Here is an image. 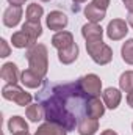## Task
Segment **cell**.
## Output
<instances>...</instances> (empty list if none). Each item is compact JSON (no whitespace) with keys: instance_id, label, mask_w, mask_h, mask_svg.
Masks as SVG:
<instances>
[{"instance_id":"obj_1","label":"cell","mask_w":133,"mask_h":135,"mask_svg":"<svg viewBox=\"0 0 133 135\" xmlns=\"http://www.w3.org/2000/svg\"><path fill=\"white\" fill-rule=\"evenodd\" d=\"M89 98L81 90L78 80L72 83L44 82V86L36 93V101L42 105L47 123L58 124L67 132L75 131L80 121L86 118Z\"/></svg>"},{"instance_id":"obj_2","label":"cell","mask_w":133,"mask_h":135,"mask_svg":"<svg viewBox=\"0 0 133 135\" xmlns=\"http://www.w3.org/2000/svg\"><path fill=\"white\" fill-rule=\"evenodd\" d=\"M27 60H28L30 69L44 79L47 74V69H49L47 47L44 44H34L33 47H30L27 50Z\"/></svg>"},{"instance_id":"obj_3","label":"cell","mask_w":133,"mask_h":135,"mask_svg":"<svg viewBox=\"0 0 133 135\" xmlns=\"http://www.w3.org/2000/svg\"><path fill=\"white\" fill-rule=\"evenodd\" d=\"M86 50H88V55L93 58V61H96L97 65H108L113 58L111 47L105 44L102 39L86 42Z\"/></svg>"},{"instance_id":"obj_4","label":"cell","mask_w":133,"mask_h":135,"mask_svg":"<svg viewBox=\"0 0 133 135\" xmlns=\"http://www.w3.org/2000/svg\"><path fill=\"white\" fill-rule=\"evenodd\" d=\"M2 96L6 101H13L14 104L21 105V107L30 105V102H32V94L25 93L21 86L13 85V83H8V85H5L2 88Z\"/></svg>"},{"instance_id":"obj_5","label":"cell","mask_w":133,"mask_h":135,"mask_svg":"<svg viewBox=\"0 0 133 135\" xmlns=\"http://www.w3.org/2000/svg\"><path fill=\"white\" fill-rule=\"evenodd\" d=\"M78 83H80L81 90L91 98H97L100 94V91H102V80L96 74H88V75L80 77Z\"/></svg>"},{"instance_id":"obj_6","label":"cell","mask_w":133,"mask_h":135,"mask_svg":"<svg viewBox=\"0 0 133 135\" xmlns=\"http://www.w3.org/2000/svg\"><path fill=\"white\" fill-rule=\"evenodd\" d=\"M127 33H129V24L122 19H113L106 27V35L113 41L122 39Z\"/></svg>"},{"instance_id":"obj_7","label":"cell","mask_w":133,"mask_h":135,"mask_svg":"<svg viewBox=\"0 0 133 135\" xmlns=\"http://www.w3.org/2000/svg\"><path fill=\"white\" fill-rule=\"evenodd\" d=\"M67 22H69L67 16L64 13H61V11H52V13H49V16H47V27H49L50 30H55V32L64 30L66 25H67Z\"/></svg>"},{"instance_id":"obj_8","label":"cell","mask_w":133,"mask_h":135,"mask_svg":"<svg viewBox=\"0 0 133 135\" xmlns=\"http://www.w3.org/2000/svg\"><path fill=\"white\" fill-rule=\"evenodd\" d=\"M21 17H22V6L11 5V6H8V8L5 9V13H3V24H5L6 27L13 28V27H16V25L19 24Z\"/></svg>"},{"instance_id":"obj_9","label":"cell","mask_w":133,"mask_h":135,"mask_svg":"<svg viewBox=\"0 0 133 135\" xmlns=\"http://www.w3.org/2000/svg\"><path fill=\"white\" fill-rule=\"evenodd\" d=\"M81 35L86 39V42H89V41H100L102 36H103V28L100 27L99 24L89 22V24H85L81 27Z\"/></svg>"},{"instance_id":"obj_10","label":"cell","mask_w":133,"mask_h":135,"mask_svg":"<svg viewBox=\"0 0 133 135\" xmlns=\"http://www.w3.org/2000/svg\"><path fill=\"white\" fill-rule=\"evenodd\" d=\"M0 77L6 82V83H13L16 85L21 79V74H19V69L14 63H5L2 69H0Z\"/></svg>"},{"instance_id":"obj_11","label":"cell","mask_w":133,"mask_h":135,"mask_svg":"<svg viewBox=\"0 0 133 135\" xmlns=\"http://www.w3.org/2000/svg\"><path fill=\"white\" fill-rule=\"evenodd\" d=\"M74 44V36L70 32H66V30H61V32H57L52 38V46L58 50H63L69 46Z\"/></svg>"},{"instance_id":"obj_12","label":"cell","mask_w":133,"mask_h":135,"mask_svg":"<svg viewBox=\"0 0 133 135\" xmlns=\"http://www.w3.org/2000/svg\"><path fill=\"white\" fill-rule=\"evenodd\" d=\"M11 42H13V46L17 47V49H25V47L30 49V47H33L34 44H36V39H33L30 35H27L24 30H21V32L13 33Z\"/></svg>"},{"instance_id":"obj_13","label":"cell","mask_w":133,"mask_h":135,"mask_svg":"<svg viewBox=\"0 0 133 135\" xmlns=\"http://www.w3.org/2000/svg\"><path fill=\"white\" fill-rule=\"evenodd\" d=\"M102 96H103V102H105V105H106L108 108H111V110L117 108L119 104H121V99H122L121 91L116 90V88H106V90L102 93Z\"/></svg>"},{"instance_id":"obj_14","label":"cell","mask_w":133,"mask_h":135,"mask_svg":"<svg viewBox=\"0 0 133 135\" xmlns=\"http://www.w3.org/2000/svg\"><path fill=\"white\" fill-rule=\"evenodd\" d=\"M97 129H99V119L89 118V116L83 118V119L80 121L78 127H77V131H78L80 135H94Z\"/></svg>"},{"instance_id":"obj_15","label":"cell","mask_w":133,"mask_h":135,"mask_svg":"<svg viewBox=\"0 0 133 135\" xmlns=\"http://www.w3.org/2000/svg\"><path fill=\"white\" fill-rule=\"evenodd\" d=\"M105 113V105L100 102L99 98H89L88 101V108H86V116L99 119Z\"/></svg>"},{"instance_id":"obj_16","label":"cell","mask_w":133,"mask_h":135,"mask_svg":"<svg viewBox=\"0 0 133 135\" xmlns=\"http://www.w3.org/2000/svg\"><path fill=\"white\" fill-rule=\"evenodd\" d=\"M78 58V46L74 42L72 46H69L63 50H58V60L63 65H70Z\"/></svg>"},{"instance_id":"obj_17","label":"cell","mask_w":133,"mask_h":135,"mask_svg":"<svg viewBox=\"0 0 133 135\" xmlns=\"http://www.w3.org/2000/svg\"><path fill=\"white\" fill-rule=\"evenodd\" d=\"M42 77L38 75L32 69H25L22 74H21V82L27 86V88H38L41 83H42Z\"/></svg>"},{"instance_id":"obj_18","label":"cell","mask_w":133,"mask_h":135,"mask_svg":"<svg viewBox=\"0 0 133 135\" xmlns=\"http://www.w3.org/2000/svg\"><path fill=\"white\" fill-rule=\"evenodd\" d=\"M8 131L11 132V135L24 134V132H28V124L22 116H13L8 121Z\"/></svg>"},{"instance_id":"obj_19","label":"cell","mask_w":133,"mask_h":135,"mask_svg":"<svg viewBox=\"0 0 133 135\" xmlns=\"http://www.w3.org/2000/svg\"><path fill=\"white\" fill-rule=\"evenodd\" d=\"M34 135H67V131L64 127L53 124V123H44L42 126L38 127Z\"/></svg>"},{"instance_id":"obj_20","label":"cell","mask_w":133,"mask_h":135,"mask_svg":"<svg viewBox=\"0 0 133 135\" xmlns=\"http://www.w3.org/2000/svg\"><path fill=\"white\" fill-rule=\"evenodd\" d=\"M105 13H106L105 9H100L99 6H96L94 3H89V5H86V8H85V16L88 17L89 22H94V24L103 21Z\"/></svg>"},{"instance_id":"obj_21","label":"cell","mask_w":133,"mask_h":135,"mask_svg":"<svg viewBox=\"0 0 133 135\" xmlns=\"http://www.w3.org/2000/svg\"><path fill=\"white\" fill-rule=\"evenodd\" d=\"M27 113V118L32 121V123H38L44 118V108L41 104H30L25 110Z\"/></svg>"},{"instance_id":"obj_22","label":"cell","mask_w":133,"mask_h":135,"mask_svg":"<svg viewBox=\"0 0 133 135\" xmlns=\"http://www.w3.org/2000/svg\"><path fill=\"white\" fill-rule=\"evenodd\" d=\"M42 14H44V9H42L41 5H38V3H30L28 5V8H27V21L28 22H39Z\"/></svg>"},{"instance_id":"obj_23","label":"cell","mask_w":133,"mask_h":135,"mask_svg":"<svg viewBox=\"0 0 133 135\" xmlns=\"http://www.w3.org/2000/svg\"><path fill=\"white\" fill-rule=\"evenodd\" d=\"M22 30L27 35H30L33 39H38V38L42 35V27H41L39 22H28V21H27V22L22 25Z\"/></svg>"},{"instance_id":"obj_24","label":"cell","mask_w":133,"mask_h":135,"mask_svg":"<svg viewBox=\"0 0 133 135\" xmlns=\"http://www.w3.org/2000/svg\"><path fill=\"white\" fill-rule=\"evenodd\" d=\"M119 86L122 91L125 93H130L133 91V71H125L121 79H119Z\"/></svg>"},{"instance_id":"obj_25","label":"cell","mask_w":133,"mask_h":135,"mask_svg":"<svg viewBox=\"0 0 133 135\" xmlns=\"http://www.w3.org/2000/svg\"><path fill=\"white\" fill-rule=\"evenodd\" d=\"M121 55H122V60L129 65H133V39H129L122 44V49H121Z\"/></svg>"},{"instance_id":"obj_26","label":"cell","mask_w":133,"mask_h":135,"mask_svg":"<svg viewBox=\"0 0 133 135\" xmlns=\"http://www.w3.org/2000/svg\"><path fill=\"white\" fill-rule=\"evenodd\" d=\"M8 55H9V46H8V42L5 39H0V57L5 58Z\"/></svg>"},{"instance_id":"obj_27","label":"cell","mask_w":133,"mask_h":135,"mask_svg":"<svg viewBox=\"0 0 133 135\" xmlns=\"http://www.w3.org/2000/svg\"><path fill=\"white\" fill-rule=\"evenodd\" d=\"M93 3H94L96 6H99L100 9H105V11H106V8H108V5H110V0H93Z\"/></svg>"},{"instance_id":"obj_28","label":"cell","mask_w":133,"mask_h":135,"mask_svg":"<svg viewBox=\"0 0 133 135\" xmlns=\"http://www.w3.org/2000/svg\"><path fill=\"white\" fill-rule=\"evenodd\" d=\"M122 2H124V5L129 11H133V0H122Z\"/></svg>"},{"instance_id":"obj_29","label":"cell","mask_w":133,"mask_h":135,"mask_svg":"<svg viewBox=\"0 0 133 135\" xmlns=\"http://www.w3.org/2000/svg\"><path fill=\"white\" fill-rule=\"evenodd\" d=\"M127 24L133 28V11H129V16H127Z\"/></svg>"},{"instance_id":"obj_30","label":"cell","mask_w":133,"mask_h":135,"mask_svg":"<svg viewBox=\"0 0 133 135\" xmlns=\"http://www.w3.org/2000/svg\"><path fill=\"white\" fill-rule=\"evenodd\" d=\"M72 2L75 3L72 9H74V11H78V3H85V2H88V0H72Z\"/></svg>"},{"instance_id":"obj_31","label":"cell","mask_w":133,"mask_h":135,"mask_svg":"<svg viewBox=\"0 0 133 135\" xmlns=\"http://www.w3.org/2000/svg\"><path fill=\"white\" fill-rule=\"evenodd\" d=\"M127 102H129V105L133 108V91H130V93L127 94Z\"/></svg>"},{"instance_id":"obj_32","label":"cell","mask_w":133,"mask_h":135,"mask_svg":"<svg viewBox=\"0 0 133 135\" xmlns=\"http://www.w3.org/2000/svg\"><path fill=\"white\" fill-rule=\"evenodd\" d=\"M11 5H17V6H21V5H24L25 3V0H8Z\"/></svg>"},{"instance_id":"obj_33","label":"cell","mask_w":133,"mask_h":135,"mask_svg":"<svg viewBox=\"0 0 133 135\" xmlns=\"http://www.w3.org/2000/svg\"><path fill=\"white\" fill-rule=\"evenodd\" d=\"M100 135H117V134H116L114 131H111V129H108V131H103V132H102Z\"/></svg>"},{"instance_id":"obj_34","label":"cell","mask_w":133,"mask_h":135,"mask_svg":"<svg viewBox=\"0 0 133 135\" xmlns=\"http://www.w3.org/2000/svg\"><path fill=\"white\" fill-rule=\"evenodd\" d=\"M17 135H30L28 132H24V134H17Z\"/></svg>"},{"instance_id":"obj_35","label":"cell","mask_w":133,"mask_h":135,"mask_svg":"<svg viewBox=\"0 0 133 135\" xmlns=\"http://www.w3.org/2000/svg\"><path fill=\"white\" fill-rule=\"evenodd\" d=\"M42 2H49V0H42Z\"/></svg>"},{"instance_id":"obj_36","label":"cell","mask_w":133,"mask_h":135,"mask_svg":"<svg viewBox=\"0 0 133 135\" xmlns=\"http://www.w3.org/2000/svg\"><path fill=\"white\" fill-rule=\"evenodd\" d=\"M132 129H133V126H132Z\"/></svg>"}]
</instances>
